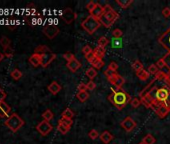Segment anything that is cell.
<instances>
[{
	"label": "cell",
	"instance_id": "obj_1",
	"mask_svg": "<svg viewBox=\"0 0 170 144\" xmlns=\"http://www.w3.org/2000/svg\"><path fill=\"white\" fill-rule=\"evenodd\" d=\"M108 99L118 109H123L129 103V101H131V96L128 93L123 91V90H120V91L115 93V94L112 93V94L108 95Z\"/></svg>",
	"mask_w": 170,
	"mask_h": 144
},
{
	"label": "cell",
	"instance_id": "obj_2",
	"mask_svg": "<svg viewBox=\"0 0 170 144\" xmlns=\"http://www.w3.org/2000/svg\"><path fill=\"white\" fill-rule=\"evenodd\" d=\"M4 124L8 127L10 130L13 132L18 131L19 129L24 125V120L21 118L19 115L16 113L11 114L10 116L5 120Z\"/></svg>",
	"mask_w": 170,
	"mask_h": 144
},
{
	"label": "cell",
	"instance_id": "obj_3",
	"mask_svg": "<svg viewBox=\"0 0 170 144\" xmlns=\"http://www.w3.org/2000/svg\"><path fill=\"white\" fill-rule=\"evenodd\" d=\"M100 21L96 18H94L93 16L89 15L86 19L81 23L82 28L84 29L88 34H94L96 32V30L100 27Z\"/></svg>",
	"mask_w": 170,
	"mask_h": 144
},
{
	"label": "cell",
	"instance_id": "obj_4",
	"mask_svg": "<svg viewBox=\"0 0 170 144\" xmlns=\"http://www.w3.org/2000/svg\"><path fill=\"white\" fill-rule=\"evenodd\" d=\"M118 18H119V14L115 11V10H111L109 12L104 13L103 16L99 19V21H100L101 25H103L104 27L109 28L112 26V24H113Z\"/></svg>",
	"mask_w": 170,
	"mask_h": 144
},
{
	"label": "cell",
	"instance_id": "obj_5",
	"mask_svg": "<svg viewBox=\"0 0 170 144\" xmlns=\"http://www.w3.org/2000/svg\"><path fill=\"white\" fill-rule=\"evenodd\" d=\"M52 128H53L52 125L50 124L48 121H45V120L41 121L40 123H38V125L36 126V129H37V131L40 133L41 135H43V136L48 135L49 133L51 132Z\"/></svg>",
	"mask_w": 170,
	"mask_h": 144
},
{
	"label": "cell",
	"instance_id": "obj_6",
	"mask_svg": "<svg viewBox=\"0 0 170 144\" xmlns=\"http://www.w3.org/2000/svg\"><path fill=\"white\" fill-rule=\"evenodd\" d=\"M136 122L132 119L131 117H126L125 119H123L120 122V126L124 129L126 132H130L132 131L133 129L136 127Z\"/></svg>",
	"mask_w": 170,
	"mask_h": 144
},
{
	"label": "cell",
	"instance_id": "obj_7",
	"mask_svg": "<svg viewBox=\"0 0 170 144\" xmlns=\"http://www.w3.org/2000/svg\"><path fill=\"white\" fill-rule=\"evenodd\" d=\"M86 60H87L88 62L91 64V66L93 68H95L96 70H99L100 68H102L103 65H104V61L102 59L96 58L93 54H90V55L86 56Z\"/></svg>",
	"mask_w": 170,
	"mask_h": 144
},
{
	"label": "cell",
	"instance_id": "obj_8",
	"mask_svg": "<svg viewBox=\"0 0 170 144\" xmlns=\"http://www.w3.org/2000/svg\"><path fill=\"white\" fill-rule=\"evenodd\" d=\"M75 12L71 8H65L62 12V19L65 21V23L71 24L75 20Z\"/></svg>",
	"mask_w": 170,
	"mask_h": 144
},
{
	"label": "cell",
	"instance_id": "obj_9",
	"mask_svg": "<svg viewBox=\"0 0 170 144\" xmlns=\"http://www.w3.org/2000/svg\"><path fill=\"white\" fill-rule=\"evenodd\" d=\"M40 58H41V66L45 68V67L48 66L54 59L56 58V54L55 53H52V52L41 54Z\"/></svg>",
	"mask_w": 170,
	"mask_h": 144
},
{
	"label": "cell",
	"instance_id": "obj_10",
	"mask_svg": "<svg viewBox=\"0 0 170 144\" xmlns=\"http://www.w3.org/2000/svg\"><path fill=\"white\" fill-rule=\"evenodd\" d=\"M43 33H44L49 39H53L55 36L59 33V29L55 25H48L43 28Z\"/></svg>",
	"mask_w": 170,
	"mask_h": 144
},
{
	"label": "cell",
	"instance_id": "obj_11",
	"mask_svg": "<svg viewBox=\"0 0 170 144\" xmlns=\"http://www.w3.org/2000/svg\"><path fill=\"white\" fill-rule=\"evenodd\" d=\"M159 42H160V44L163 46L165 49L169 50V52H170V28L164 34H162L160 36Z\"/></svg>",
	"mask_w": 170,
	"mask_h": 144
},
{
	"label": "cell",
	"instance_id": "obj_12",
	"mask_svg": "<svg viewBox=\"0 0 170 144\" xmlns=\"http://www.w3.org/2000/svg\"><path fill=\"white\" fill-rule=\"evenodd\" d=\"M10 110H11V108L6 102L2 101L0 103V117L1 118H8L10 116Z\"/></svg>",
	"mask_w": 170,
	"mask_h": 144
},
{
	"label": "cell",
	"instance_id": "obj_13",
	"mask_svg": "<svg viewBox=\"0 0 170 144\" xmlns=\"http://www.w3.org/2000/svg\"><path fill=\"white\" fill-rule=\"evenodd\" d=\"M108 81H109L112 85H116V86H118V87H120V88H121L122 86L124 85V83H125L124 78L121 77L120 75H118L117 73L115 74L113 77H111V78L108 79Z\"/></svg>",
	"mask_w": 170,
	"mask_h": 144
},
{
	"label": "cell",
	"instance_id": "obj_14",
	"mask_svg": "<svg viewBox=\"0 0 170 144\" xmlns=\"http://www.w3.org/2000/svg\"><path fill=\"white\" fill-rule=\"evenodd\" d=\"M103 14H104V6H101L99 3H97L95 8H94L92 10V12L90 13V15L99 20L100 18L103 16Z\"/></svg>",
	"mask_w": 170,
	"mask_h": 144
},
{
	"label": "cell",
	"instance_id": "obj_15",
	"mask_svg": "<svg viewBox=\"0 0 170 144\" xmlns=\"http://www.w3.org/2000/svg\"><path fill=\"white\" fill-rule=\"evenodd\" d=\"M66 66H67V68L71 72H76L79 69V68L81 67V62L79 60H77L76 58H75L74 60L70 61V62H67Z\"/></svg>",
	"mask_w": 170,
	"mask_h": 144
},
{
	"label": "cell",
	"instance_id": "obj_16",
	"mask_svg": "<svg viewBox=\"0 0 170 144\" xmlns=\"http://www.w3.org/2000/svg\"><path fill=\"white\" fill-rule=\"evenodd\" d=\"M99 138H100V140H101V141H102L104 144H108V143H110V142L112 141V140H113L114 136L112 135L109 131H103V132L100 134Z\"/></svg>",
	"mask_w": 170,
	"mask_h": 144
},
{
	"label": "cell",
	"instance_id": "obj_17",
	"mask_svg": "<svg viewBox=\"0 0 170 144\" xmlns=\"http://www.w3.org/2000/svg\"><path fill=\"white\" fill-rule=\"evenodd\" d=\"M47 88H48V90L52 93L53 95L57 94V93L60 92L61 89H62V87H61V85H60L59 83H57L56 81L51 82V83H50V84L48 85V87H47Z\"/></svg>",
	"mask_w": 170,
	"mask_h": 144
},
{
	"label": "cell",
	"instance_id": "obj_18",
	"mask_svg": "<svg viewBox=\"0 0 170 144\" xmlns=\"http://www.w3.org/2000/svg\"><path fill=\"white\" fill-rule=\"evenodd\" d=\"M29 62L32 66L34 67H38L39 65H41V58L39 54H35L33 53L32 55L29 57Z\"/></svg>",
	"mask_w": 170,
	"mask_h": 144
},
{
	"label": "cell",
	"instance_id": "obj_19",
	"mask_svg": "<svg viewBox=\"0 0 170 144\" xmlns=\"http://www.w3.org/2000/svg\"><path fill=\"white\" fill-rule=\"evenodd\" d=\"M169 109L167 107H166L165 105H161V106H159L156 110H155V112H156V114L158 115L159 117H161V118H163V117H165L166 115L168 114V112H169Z\"/></svg>",
	"mask_w": 170,
	"mask_h": 144
},
{
	"label": "cell",
	"instance_id": "obj_20",
	"mask_svg": "<svg viewBox=\"0 0 170 144\" xmlns=\"http://www.w3.org/2000/svg\"><path fill=\"white\" fill-rule=\"evenodd\" d=\"M92 54L96 57V58L102 59L104 55H105V48H101V47H99V46H97L96 48L93 49Z\"/></svg>",
	"mask_w": 170,
	"mask_h": 144
},
{
	"label": "cell",
	"instance_id": "obj_21",
	"mask_svg": "<svg viewBox=\"0 0 170 144\" xmlns=\"http://www.w3.org/2000/svg\"><path fill=\"white\" fill-rule=\"evenodd\" d=\"M111 45H112V48H114V49H120V48H122V45H123V41H122V38L112 37V39H111Z\"/></svg>",
	"mask_w": 170,
	"mask_h": 144
},
{
	"label": "cell",
	"instance_id": "obj_22",
	"mask_svg": "<svg viewBox=\"0 0 170 144\" xmlns=\"http://www.w3.org/2000/svg\"><path fill=\"white\" fill-rule=\"evenodd\" d=\"M49 52H51V51H50V49L47 47L46 45H39L34 49V53L39 54V55H41V54H45V53H49Z\"/></svg>",
	"mask_w": 170,
	"mask_h": 144
},
{
	"label": "cell",
	"instance_id": "obj_23",
	"mask_svg": "<svg viewBox=\"0 0 170 144\" xmlns=\"http://www.w3.org/2000/svg\"><path fill=\"white\" fill-rule=\"evenodd\" d=\"M136 75H137V77H138L140 80H142V81L148 80V79H149V77H150L149 72H148L147 70H145V69H143V70H141L139 72H137Z\"/></svg>",
	"mask_w": 170,
	"mask_h": 144
},
{
	"label": "cell",
	"instance_id": "obj_24",
	"mask_svg": "<svg viewBox=\"0 0 170 144\" xmlns=\"http://www.w3.org/2000/svg\"><path fill=\"white\" fill-rule=\"evenodd\" d=\"M76 97L80 102H85L86 100L89 98V93H88V91H81V92L78 91L76 94Z\"/></svg>",
	"mask_w": 170,
	"mask_h": 144
},
{
	"label": "cell",
	"instance_id": "obj_25",
	"mask_svg": "<svg viewBox=\"0 0 170 144\" xmlns=\"http://www.w3.org/2000/svg\"><path fill=\"white\" fill-rule=\"evenodd\" d=\"M85 74H86V76L90 79V80H93V79L97 76V70L93 67H89L88 69L86 70Z\"/></svg>",
	"mask_w": 170,
	"mask_h": 144
},
{
	"label": "cell",
	"instance_id": "obj_26",
	"mask_svg": "<svg viewBox=\"0 0 170 144\" xmlns=\"http://www.w3.org/2000/svg\"><path fill=\"white\" fill-rule=\"evenodd\" d=\"M116 3L123 9H127L133 3V0H116Z\"/></svg>",
	"mask_w": 170,
	"mask_h": 144
},
{
	"label": "cell",
	"instance_id": "obj_27",
	"mask_svg": "<svg viewBox=\"0 0 170 144\" xmlns=\"http://www.w3.org/2000/svg\"><path fill=\"white\" fill-rule=\"evenodd\" d=\"M142 142H144L145 144H155L156 139H155V137L152 134H147L143 137Z\"/></svg>",
	"mask_w": 170,
	"mask_h": 144
},
{
	"label": "cell",
	"instance_id": "obj_28",
	"mask_svg": "<svg viewBox=\"0 0 170 144\" xmlns=\"http://www.w3.org/2000/svg\"><path fill=\"white\" fill-rule=\"evenodd\" d=\"M42 117H43V119H44L45 121H50V120H52L53 119V117H54V114L53 112L50 109H47L45 110L44 112L42 113Z\"/></svg>",
	"mask_w": 170,
	"mask_h": 144
},
{
	"label": "cell",
	"instance_id": "obj_29",
	"mask_svg": "<svg viewBox=\"0 0 170 144\" xmlns=\"http://www.w3.org/2000/svg\"><path fill=\"white\" fill-rule=\"evenodd\" d=\"M57 130H58L61 134H66V133L69 132L70 127H69V126L63 124V123H58V126H57Z\"/></svg>",
	"mask_w": 170,
	"mask_h": 144
},
{
	"label": "cell",
	"instance_id": "obj_30",
	"mask_svg": "<svg viewBox=\"0 0 170 144\" xmlns=\"http://www.w3.org/2000/svg\"><path fill=\"white\" fill-rule=\"evenodd\" d=\"M109 44V39L105 36H101V37L98 39V46L101 48H105L106 46Z\"/></svg>",
	"mask_w": 170,
	"mask_h": 144
},
{
	"label": "cell",
	"instance_id": "obj_31",
	"mask_svg": "<svg viewBox=\"0 0 170 144\" xmlns=\"http://www.w3.org/2000/svg\"><path fill=\"white\" fill-rule=\"evenodd\" d=\"M132 68H133V70H134L136 73L137 72H139L141 70H143L144 68H143V64L140 62L139 60H135V61H133V63H132Z\"/></svg>",
	"mask_w": 170,
	"mask_h": 144
},
{
	"label": "cell",
	"instance_id": "obj_32",
	"mask_svg": "<svg viewBox=\"0 0 170 144\" xmlns=\"http://www.w3.org/2000/svg\"><path fill=\"white\" fill-rule=\"evenodd\" d=\"M74 117V112L72 111L70 108H66L62 112V118H68V119H73Z\"/></svg>",
	"mask_w": 170,
	"mask_h": 144
},
{
	"label": "cell",
	"instance_id": "obj_33",
	"mask_svg": "<svg viewBox=\"0 0 170 144\" xmlns=\"http://www.w3.org/2000/svg\"><path fill=\"white\" fill-rule=\"evenodd\" d=\"M11 77L14 79V80H19V79L22 77V72H21L19 69H14L11 72Z\"/></svg>",
	"mask_w": 170,
	"mask_h": 144
},
{
	"label": "cell",
	"instance_id": "obj_34",
	"mask_svg": "<svg viewBox=\"0 0 170 144\" xmlns=\"http://www.w3.org/2000/svg\"><path fill=\"white\" fill-rule=\"evenodd\" d=\"M147 71L149 72L150 75H154V76H155V75L157 74V72L159 71V68L156 66V64H151V65L148 67Z\"/></svg>",
	"mask_w": 170,
	"mask_h": 144
},
{
	"label": "cell",
	"instance_id": "obj_35",
	"mask_svg": "<svg viewBox=\"0 0 170 144\" xmlns=\"http://www.w3.org/2000/svg\"><path fill=\"white\" fill-rule=\"evenodd\" d=\"M10 41L8 38L6 37V36H2L1 39H0V44H1V46L3 48H6V47H9L10 45Z\"/></svg>",
	"mask_w": 170,
	"mask_h": 144
},
{
	"label": "cell",
	"instance_id": "obj_36",
	"mask_svg": "<svg viewBox=\"0 0 170 144\" xmlns=\"http://www.w3.org/2000/svg\"><path fill=\"white\" fill-rule=\"evenodd\" d=\"M92 52H93V49L91 48V46H89V45L83 46V48H82V53H83V55H85V57L88 56V55H90V54H92Z\"/></svg>",
	"mask_w": 170,
	"mask_h": 144
},
{
	"label": "cell",
	"instance_id": "obj_37",
	"mask_svg": "<svg viewBox=\"0 0 170 144\" xmlns=\"http://www.w3.org/2000/svg\"><path fill=\"white\" fill-rule=\"evenodd\" d=\"M88 136H89V138H91L92 140H96L100 136V134L98 133V131L95 130V129H91V130L88 132Z\"/></svg>",
	"mask_w": 170,
	"mask_h": 144
},
{
	"label": "cell",
	"instance_id": "obj_38",
	"mask_svg": "<svg viewBox=\"0 0 170 144\" xmlns=\"http://www.w3.org/2000/svg\"><path fill=\"white\" fill-rule=\"evenodd\" d=\"M58 123H63V124L71 127V125L73 124V120H72V119H68V118H62V117H61L60 119L58 120Z\"/></svg>",
	"mask_w": 170,
	"mask_h": 144
},
{
	"label": "cell",
	"instance_id": "obj_39",
	"mask_svg": "<svg viewBox=\"0 0 170 144\" xmlns=\"http://www.w3.org/2000/svg\"><path fill=\"white\" fill-rule=\"evenodd\" d=\"M122 35H123V32H122L121 29H119V28H116V29H114L113 31H112V37L121 38Z\"/></svg>",
	"mask_w": 170,
	"mask_h": 144
},
{
	"label": "cell",
	"instance_id": "obj_40",
	"mask_svg": "<svg viewBox=\"0 0 170 144\" xmlns=\"http://www.w3.org/2000/svg\"><path fill=\"white\" fill-rule=\"evenodd\" d=\"M63 58L67 61V62H70V61L74 60L75 59V56L73 53H70V52H66L63 54Z\"/></svg>",
	"mask_w": 170,
	"mask_h": 144
},
{
	"label": "cell",
	"instance_id": "obj_41",
	"mask_svg": "<svg viewBox=\"0 0 170 144\" xmlns=\"http://www.w3.org/2000/svg\"><path fill=\"white\" fill-rule=\"evenodd\" d=\"M3 54H4V56L6 57H12L13 56V49L10 47H6V48H3Z\"/></svg>",
	"mask_w": 170,
	"mask_h": 144
},
{
	"label": "cell",
	"instance_id": "obj_42",
	"mask_svg": "<svg viewBox=\"0 0 170 144\" xmlns=\"http://www.w3.org/2000/svg\"><path fill=\"white\" fill-rule=\"evenodd\" d=\"M130 104H131V106L133 108H137L141 104V100L139 98H137V97H135V98H132L131 99V101H130Z\"/></svg>",
	"mask_w": 170,
	"mask_h": 144
},
{
	"label": "cell",
	"instance_id": "obj_43",
	"mask_svg": "<svg viewBox=\"0 0 170 144\" xmlns=\"http://www.w3.org/2000/svg\"><path fill=\"white\" fill-rule=\"evenodd\" d=\"M108 69L116 73V71H117V69H118V64H117L116 62H114V61H112V62H110L109 65H108Z\"/></svg>",
	"mask_w": 170,
	"mask_h": 144
},
{
	"label": "cell",
	"instance_id": "obj_44",
	"mask_svg": "<svg viewBox=\"0 0 170 144\" xmlns=\"http://www.w3.org/2000/svg\"><path fill=\"white\" fill-rule=\"evenodd\" d=\"M96 4H97V3H96V2H93V1H90V2L87 3V4H86V9L88 10L89 13L92 12V10H93L94 8H95Z\"/></svg>",
	"mask_w": 170,
	"mask_h": 144
},
{
	"label": "cell",
	"instance_id": "obj_45",
	"mask_svg": "<svg viewBox=\"0 0 170 144\" xmlns=\"http://www.w3.org/2000/svg\"><path fill=\"white\" fill-rule=\"evenodd\" d=\"M156 66L159 68V69H163L164 67H166V64H165V61H164V59L163 58H161V59H159L156 63Z\"/></svg>",
	"mask_w": 170,
	"mask_h": 144
},
{
	"label": "cell",
	"instance_id": "obj_46",
	"mask_svg": "<svg viewBox=\"0 0 170 144\" xmlns=\"http://www.w3.org/2000/svg\"><path fill=\"white\" fill-rule=\"evenodd\" d=\"M115 74H116V73H115V72L109 70V69H108V68H107V69H106L105 71H104V75H105V76L107 77V79H109V78H111V77H113Z\"/></svg>",
	"mask_w": 170,
	"mask_h": 144
},
{
	"label": "cell",
	"instance_id": "obj_47",
	"mask_svg": "<svg viewBox=\"0 0 170 144\" xmlns=\"http://www.w3.org/2000/svg\"><path fill=\"white\" fill-rule=\"evenodd\" d=\"M77 89L78 91H88V88H87V84L85 83H80L78 86H77Z\"/></svg>",
	"mask_w": 170,
	"mask_h": 144
},
{
	"label": "cell",
	"instance_id": "obj_48",
	"mask_svg": "<svg viewBox=\"0 0 170 144\" xmlns=\"http://www.w3.org/2000/svg\"><path fill=\"white\" fill-rule=\"evenodd\" d=\"M87 88L88 90H94L96 88V83L93 80H89V82L87 83Z\"/></svg>",
	"mask_w": 170,
	"mask_h": 144
},
{
	"label": "cell",
	"instance_id": "obj_49",
	"mask_svg": "<svg viewBox=\"0 0 170 144\" xmlns=\"http://www.w3.org/2000/svg\"><path fill=\"white\" fill-rule=\"evenodd\" d=\"M162 15H163L165 18L170 16V8L169 7H165V8L162 10Z\"/></svg>",
	"mask_w": 170,
	"mask_h": 144
},
{
	"label": "cell",
	"instance_id": "obj_50",
	"mask_svg": "<svg viewBox=\"0 0 170 144\" xmlns=\"http://www.w3.org/2000/svg\"><path fill=\"white\" fill-rule=\"evenodd\" d=\"M6 93L5 91H3V90L0 88V103H1L2 101H4V99L6 98Z\"/></svg>",
	"mask_w": 170,
	"mask_h": 144
},
{
	"label": "cell",
	"instance_id": "obj_51",
	"mask_svg": "<svg viewBox=\"0 0 170 144\" xmlns=\"http://www.w3.org/2000/svg\"><path fill=\"white\" fill-rule=\"evenodd\" d=\"M110 89H111V91H112L113 94H115V93H117V92L120 91V90H122L120 87H118V86H116V85H112Z\"/></svg>",
	"mask_w": 170,
	"mask_h": 144
},
{
	"label": "cell",
	"instance_id": "obj_52",
	"mask_svg": "<svg viewBox=\"0 0 170 144\" xmlns=\"http://www.w3.org/2000/svg\"><path fill=\"white\" fill-rule=\"evenodd\" d=\"M166 80H167V82L170 84V70H169V73H167V79H166Z\"/></svg>",
	"mask_w": 170,
	"mask_h": 144
},
{
	"label": "cell",
	"instance_id": "obj_53",
	"mask_svg": "<svg viewBox=\"0 0 170 144\" xmlns=\"http://www.w3.org/2000/svg\"><path fill=\"white\" fill-rule=\"evenodd\" d=\"M3 58H4V54L0 52V62H1V61L3 60Z\"/></svg>",
	"mask_w": 170,
	"mask_h": 144
},
{
	"label": "cell",
	"instance_id": "obj_54",
	"mask_svg": "<svg viewBox=\"0 0 170 144\" xmlns=\"http://www.w3.org/2000/svg\"><path fill=\"white\" fill-rule=\"evenodd\" d=\"M138 144H145V143H144V142H142V141H141L140 143H138Z\"/></svg>",
	"mask_w": 170,
	"mask_h": 144
}]
</instances>
